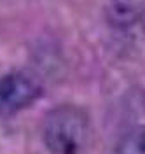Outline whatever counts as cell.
Listing matches in <instances>:
<instances>
[{"mask_svg":"<svg viewBox=\"0 0 145 154\" xmlns=\"http://www.w3.org/2000/svg\"><path fill=\"white\" fill-rule=\"evenodd\" d=\"M114 154H145V125L135 126L117 142Z\"/></svg>","mask_w":145,"mask_h":154,"instance_id":"3957f363","label":"cell"},{"mask_svg":"<svg viewBox=\"0 0 145 154\" xmlns=\"http://www.w3.org/2000/svg\"><path fill=\"white\" fill-rule=\"evenodd\" d=\"M42 86L25 72H9L0 77V117H9L33 105Z\"/></svg>","mask_w":145,"mask_h":154,"instance_id":"7a4b0ae2","label":"cell"},{"mask_svg":"<svg viewBox=\"0 0 145 154\" xmlns=\"http://www.w3.org/2000/svg\"><path fill=\"white\" fill-rule=\"evenodd\" d=\"M89 135V117L77 105H58L42 123L44 144L53 154H80Z\"/></svg>","mask_w":145,"mask_h":154,"instance_id":"6da1fadb","label":"cell"},{"mask_svg":"<svg viewBox=\"0 0 145 154\" xmlns=\"http://www.w3.org/2000/svg\"><path fill=\"white\" fill-rule=\"evenodd\" d=\"M143 23H145V14H143Z\"/></svg>","mask_w":145,"mask_h":154,"instance_id":"277c9868","label":"cell"}]
</instances>
